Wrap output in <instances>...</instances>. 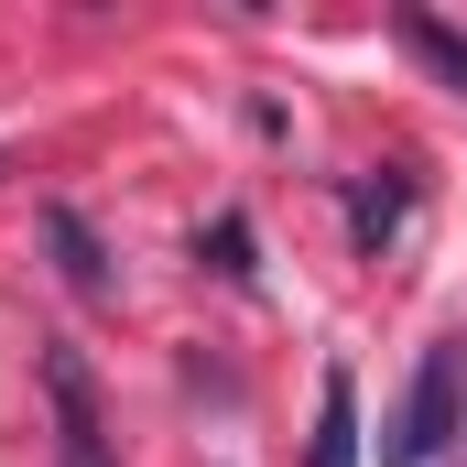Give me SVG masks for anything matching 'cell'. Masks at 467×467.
Masks as SVG:
<instances>
[{
    "mask_svg": "<svg viewBox=\"0 0 467 467\" xmlns=\"http://www.w3.org/2000/svg\"><path fill=\"white\" fill-rule=\"evenodd\" d=\"M457 402H467V358L446 337V348H424V369H413V391H402V413L380 435V467H435L457 446Z\"/></svg>",
    "mask_w": 467,
    "mask_h": 467,
    "instance_id": "6da1fadb",
    "label": "cell"
},
{
    "mask_svg": "<svg viewBox=\"0 0 467 467\" xmlns=\"http://www.w3.org/2000/svg\"><path fill=\"white\" fill-rule=\"evenodd\" d=\"M44 250H55V272H66V294H77V305H109V294H119L109 250H99V229H88L77 207H44Z\"/></svg>",
    "mask_w": 467,
    "mask_h": 467,
    "instance_id": "7a4b0ae2",
    "label": "cell"
},
{
    "mask_svg": "<svg viewBox=\"0 0 467 467\" xmlns=\"http://www.w3.org/2000/svg\"><path fill=\"white\" fill-rule=\"evenodd\" d=\"M402 218H413V163H369L348 185V229H358V250H391L402 239Z\"/></svg>",
    "mask_w": 467,
    "mask_h": 467,
    "instance_id": "3957f363",
    "label": "cell"
},
{
    "mask_svg": "<svg viewBox=\"0 0 467 467\" xmlns=\"http://www.w3.org/2000/svg\"><path fill=\"white\" fill-rule=\"evenodd\" d=\"M305 467H358V380L348 369L316 380V446H305Z\"/></svg>",
    "mask_w": 467,
    "mask_h": 467,
    "instance_id": "277c9868",
    "label": "cell"
},
{
    "mask_svg": "<svg viewBox=\"0 0 467 467\" xmlns=\"http://www.w3.org/2000/svg\"><path fill=\"white\" fill-rule=\"evenodd\" d=\"M391 33H402L446 88H467V33H457V22H435V11H391Z\"/></svg>",
    "mask_w": 467,
    "mask_h": 467,
    "instance_id": "5b68a950",
    "label": "cell"
},
{
    "mask_svg": "<svg viewBox=\"0 0 467 467\" xmlns=\"http://www.w3.org/2000/svg\"><path fill=\"white\" fill-rule=\"evenodd\" d=\"M196 261H207L218 283H250V272H261V261H250V218H239V207H218V218H207V239H196Z\"/></svg>",
    "mask_w": 467,
    "mask_h": 467,
    "instance_id": "8992f818",
    "label": "cell"
}]
</instances>
